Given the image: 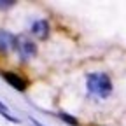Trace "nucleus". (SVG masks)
<instances>
[{"mask_svg": "<svg viewBox=\"0 0 126 126\" xmlns=\"http://www.w3.org/2000/svg\"><path fill=\"white\" fill-rule=\"evenodd\" d=\"M86 88L88 93L93 96H98L102 100L109 98L114 91V84L109 74L105 72H93V74H86Z\"/></svg>", "mask_w": 126, "mask_h": 126, "instance_id": "nucleus-1", "label": "nucleus"}, {"mask_svg": "<svg viewBox=\"0 0 126 126\" xmlns=\"http://www.w3.org/2000/svg\"><path fill=\"white\" fill-rule=\"evenodd\" d=\"M16 51H18L21 61H26V60H32L35 54H37V44L33 40H30L26 37H18L16 39V47H14Z\"/></svg>", "mask_w": 126, "mask_h": 126, "instance_id": "nucleus-2", "label": "nucleus"}, {"mask_svg": "<svg viewBox=\"0 0 126 126\" xmlns=\"http://www.w3.org/2000/svg\"><path fill=\"white\" fill-rule=\"evenodd\" d=\"M2 77L9 82V86H12L14 89H18V91H25V89L28 88L26 79L19 77L18 74H14V72H7V70H4V72H2Z\"/></svg>", "mask_w": 126, "mask_h": 126, "instance_id": "nucleus-3", "label": "nucleus"}, {"mask_svg": "<svg viewBox=\"0 0 126 126\" xmlns=\"http://www.w3.org/2000/svg\"><path fill=\"white\" fill-rule=\"evenodd\" d=\"M16 35H12L7 30H0V53H7L16 47Z\"/></svg>", "mask_w": 126, "mask_h": 126, "instance_id": "nucleus-4", "label": "nucleus"}, {"mask_svg": "<svg viewBox=\"0 0 126 126\" xmlns=\"http://www.w3.org/2000/svg\"><path fill=\"white\" fill-rule=\"evenodd\" d=\"M32 33L37 39H47L49 37V23L46 19H37L32 25Z\"/></svg>", "mask_w": 126, "mask_h": 126, "instance_id": "nucleus-5", "label": "nucleus"}, {"mask_svg": "<svg viewBox=\"0 0 126 126\" xmlns=\"http://www.w3.org/2000/svg\"><path fill=\"white\" fill-rule=\"evenodd\" d=\"M0 116H2L4 119H7V121H11V123H19V119L18 117H14V116H11V112H9V109L0 102Z\"/></svg>", "mask_w": 126, "mask_h": 126, "instance_id": "nucleus-6", "label": "nucleus"}, {"mask_svg": "<svg viewBox=\"0 0 126 126\" xmlns=\"http://www.w3.org/2000/svg\"><path fill=\"white\" fill-rule=\"evenodd\" d=\"M58 116H60V119L61 121H65L67 124H70V126H79V121L74 117V116H70V114H67V112H58Z\"/></svg>", "mask_w": 126, "mask_h": 126, "instance_id": "nucleus-7", "label": "nucleus"}, {"mask_svg": "<svg viewBox=\"0 0 126 126\" xmlns=\"http://www.w3.org/2000/svg\"><path fill=\"white\" fill-rule=\"evenodd\" d=\"M12 5H14L12 0H0V9H9Z\"/></svg>", "mask_w": 126, "mask_h": 126, "instance_id": "nucleus-8", "label": "nucleus"}, {"mask_svg": "<svg viewBox=\"0 0 126 126\" xmlns=\"http://www.w3.org/2000/svg\"><path fill=\"white\" fill-rule=\"evenodd\" d=\"M30 121H32V124H33V126H42V124H40L35 117H32V116H30Z\"/></svg>", "mask_w": 126, "mask_h": 126, "instance_id": "nucleus-9", "label": "nucleus"}]
</instances>
